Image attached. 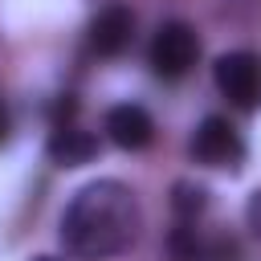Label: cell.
<instances>
[{"label": "cell", "instance_id": "obj_1", "mask_svg": "<svg viewBox=\"0 0 261 261\" xmlns=\"http://www.w3.org/2000/svg\"><path fill=\"white\" fill-rule=\"evenodd\" d=\"M135 237H139V200L118 179L86 184L61 216V245L82 261H110L126 253Z\"/></svg>", "mask_w": 261, "mask_h": 261}, {"label": "cell", "instance_id": "obj_2", "mask_svg": "<svg viewBox=\"0 0 261 261\" xmlns=\"http://www.w3.org/2000/svg\"><path fill=\"white\" fill-rule=\"evenodd\" d=\"M212 77H216V90H220L237 110H257V106H261V57H257V53L237 49V53L216 57Z\"/></svg>", "mask_w": 261, "mask_h": 261}, {"label": "cell", "instance_id": "obj_3", "mask_svg": "<svg viewBox=\"0 0 261 261\" xmlns=\"http://www.w3.org/2000/svg\"><path fill=\"white\" fill-rule=\"evenodd\" d=\"M196 53H200V41H196V29L184 24V20H163L151 37V69L167 82L184 77L192 65H196Z\"/></svg>", "mask_w": 261, "mask_h": 261}, {"label": "cell", "instance_id": "obj_4", "mask_svg": "<svg viewBox=\"0 0 261 261\" xmlns=\"http://www.w3.org/2000/svg\"><path fill=\"white\" fill-rule=\"evenodd\" d=\"M192 155L208 167H237L245 155V143H241L237 126H228V118L208 114L192 135Z\"/></svg>", "mask_w": 261, "mask_h": 261}, {"label": "cell", "instance_id": "obj_5", "mask_svg": "<svg viewBox=\"0 0 261 261\" xmlns=\"http://www.w3.org/2000/svg\"><path fill=\"white\" fill-rule=\"evenodd\" d=\"M130 33H135V16L126 4H110L102 8L94 20H90V49L102 53V57H118L126 45H130Z\"/></svg>", "mask_w": 261, "mask_h": 261}, {"label": "cell", "instance_id": "obj_6", "mask_svg": "<svg viewBox=\"0 0 261 261\" xmlns=\"http://www.w3.org/2000/svg\"><path fill=\"white\" fill-rule=\"evenodd\" d=\"M106 135L122 151H143L151 143V135H155V122H151V114L143 106L122 102V106H110L106 110Z\"/></svg>", "mask_w": 261, "mask_h": 261}, {"label": "cell", "instance_id": "obj_7", "mask_svg": "<svg viewBox=\"0 0 261 261\" xmlns=\"http://www.w3.org/2000/svg\"><path fill=\"white\" fill-rule=\"evenodd\" d=\"M98 155V139L90 130H77V126H57L49 135V159L61 163V167H82Z\"/></svg>", "mask_w": 261, "mask_h": 261}, {"label": "cell", "instance_id": "obj_8", "mask_svg": "<svg viewBox=\"0 0 261 261\" xmlns=\"http://www.w3.org/2000/svg\"><path fill=\"white\" fill-rule=\"evenodd\" d=\"M175 192H179V196H175L179 216H196V212L204 208V188H188V184H179Z\"/></svg>", "mask_w": 261, "mask_h": 261}, {"label": "cell", "instance_id": "obj_9", "mask_svg": "<svg viewBox=\"0 0 261 261\" xmlns=\"http://www.w3.org/2000/svg\"><path fill=\"white\" fill-rule=\"evenodd\" d=\"M4 130H8V114H4V106H0V139H4Z\"/></svg>", "mask_w": 261, "mask_h": 261}, {"label": "cell", "instance_id": "obj_10", "mask_svg": "<svg viewBox=\"0 0 261 261\" xmlns=\"http://www.w3.org/2000/svg\"><path fill=\"white\" fill-rule=\"evenodd\" d=\"M33 261H61V257H33Z\"/></svg>", "mask_w": 261, "mask_h": 261}]
</instances>
